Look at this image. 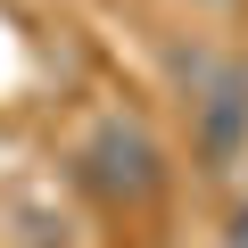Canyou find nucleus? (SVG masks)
<instances>
[{"label":"nucleus","instance_id":"obj_1","mask_svg":"<svg viewBox=\"0 0 248 248\" xmlns=\"http://www.w3.org/2000/svg\"><path fill=\"white\" fill-rule=\"evenodd\" d=\"M83 174L108 199H149L157 190V141L141 133V124H99L91 149H83Z\"/></svg>","mask_w":248,"mask_h":248},{"label":"nucleus","instance_id":"obj_2","mask_svg":"<svg viewBox=\"0 0 248 248\" xmlns=\"http://www.w3.org/2000/svg\"><path fill=\"white\" fill-rule=\"evenodd\" d=\"M240 141H248V83L240 75H215L199 91V157L207 166H232Z\"/></svg>","mask_w":248,"mask_h":248},{"label":"nucleus","instance_id":"obj_3","mask_svg":"<svg viewBox=\"0 0 248 248\" xmlns=\"http://www.w3.org/2000/svg\"><path fill=\"white\" fill-rule=\"evenodd\" d=\"M232 248H248V207H240V215H232Z\"/></svg>","mask_w":248,"mask_h":248}]
</instances>
